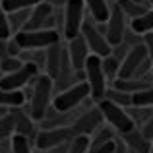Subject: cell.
<instances>
[{"instance_id": "39", "label": "cell", "mask_w": 153, "mask_h": 153, "mask_svg": "<svg viewBox=\"0 0 153 153\" xmlns=\"http://www.w3.org/2000/svg\"><path fill=\"white\" fill-rule=\"evenodd\" d=\"M2 76H4V72H2V70H0V79H2Z\"/></svg>"}, {"instance_id": "33", "label": "cell", "mask_w": 153, "mask_h": 153, "mask_svg": "<svg viewBox=\"0 0 153 153\" xmlns=\"http://www.w3.org/2000/svg\"><path fill=\"white\" fill-rule=\"evenodd\" d=\"M23 64L25 62H23L19 56H6V58H2V62H0V70H2L4 74H12V72L19 70Z\"/></svg>"}, {"instance_id": "42", "label": "cell", "mask_w": 153, "mask_h": 153, "mask_svg": "<svg viewBox=\"0 0 153 153\" xmlns=\"http://www.w3.org/2000/svg\"><path fill=\"white\" fill-rule=\"evenodd\" d=\"M151 153H153V146H151Z\"/></svg>"}, {"instance_id": "7", "label": "cell", "mask_w": 153, "mask_h": 153, "mask_svg": "<svg viewBox=\"0 0 153 153\" xmlns=\"http://www.w3.org/2000/svg\"><path fill=\"white\" fill-rule=\"evenodd\" d=\"M82 35H83V39H85L87 47H89L91 54H97V56H101V58H105V56H108L112 52V45L107 41V37H105V33L101 31L99 23H95L91 18H87L85 22H83Z\"/></svg>"}, {"instance_id": "19", "label": "cell", "mask_w": 153, "mask_h": 153, "mask_svg": "<svg viewBox=\"0 0 153 153\" xmlns=\"http://www.w3.org/2000/svg\"><path fill=\"white\" fill-rule=\"evenodd\" d=\"M130 29L136 31L138 35H142V37L147 35V33H153V6L143 16L132 19V22H130Z\"/></svg>"}, {"instance_id": "28", "label": "cell", "mask_w": 153, "mask_h": 153, "mask_svg": "<svg viewBox=\"0 0 153 153\" xmlns=\"http://www.w3.org/2000/svg\"><path fill=\"white\" fill-rule=\"evenodd\" d=\"M43 0H2V6L8 14L18 10H29V8H35L37 4H41Z\"/></svg>"}, {"instance_id": "43", "label": "cell", "mask_w": 153, "mask_h": 153, "mask_svg": "<svg viewBox=\"0 0 153 153\" xmlns=\"http://www.w3.org/2000/svg\"><path fill=\"white\" fill-rule=\"evenodd\" d=\"M0 62H2V58H0Z\"/></svg>"}, {"instance_id": "26", "label": "cell", "mask_w": 153, "mask_h": 153, "mask_svg": "<svg viewBox=\"0 0 153 153\" xmlns=\"http://www.w3.org/2000/svg\"><path fill=\"white\" fill-rule=\"evenodd\" d=\"M16 134V116L10 112L0 116V142L4 140H12V136Z\"/></svg>"}, {"instance_id": "40", "label": "cell", "mask_w": 153, "mask_h": 153, "mask_svg": "<svg viewBox=\"0 0 153 153\" xmlns=\"http://www.w3.org/2000/svg\"><path fill=\"white\" fill-rule=\"evenodd\" d=\"M149 4H151V6H153V0H149Z\"/></svg>"}, {"instance_id": "35", "label": "cell", "mask_w": 153, "mask_h": 153, "mask_svg": "<svg viewBox=\"0 0 153 153\" xmlns=\"http://www.w3.org/2000/svg\"><path fill=\"white\" fill-rule=\"evenodd\" d=\"M140 130H142V134L146 136V138L149 140V142H153V116H151L149 120H147L146 124H143L142 128H140Z\"/></svg>"}, {"instance_id": "6", "label": "cell", "mask_w": 153, "mask_h": 153, "mask_svg": "<svg viewBox=\"0 0 153 153\" xmlns=\"http://www.w3.org/2000/svg\"><path fill=\"white\" fill-rule=\"evenodd\" d=\"M64 23H62V35L66 41L82 35V27L85 22V2L83 0H66L64 6Z\"/></svg>"}, {"instance_id": "41", "label": "cell", "mask_w": 153, "mask_h": 153, "mask_svg": "<svg viewBox=\"0 0 153 153\" xmlns=\"http://www.w3.org/2000/svg\"><path fill=\"white\" fill-rule=\"evenodd\" d=\"M41 153H51V151H41Z\"/></svg>"}, {"instance_id": "12", "label": "cell", "mask_w": 153, "mask_h": 153, "mask_svg": "<svg viewBox=\"0 0 153 153\" xmlns=\"http://www.w3.org/2000/svg\"><path fill=\"white\" fill-rule=\"evenodd\" d=\"M149 58L147 56V49L146 45H138L134 47V49L128 51L126 58L122 60V64H120V72H118V78L120 79H128V78H134V74L140 70V66H142L146 60Z\"/></svg>"}, {"instance_id": "11", "label": "cell", "mask_w": 153, "mask_h": 153, "mask_svg": "<svg viewBox=\"0 0 153 153\" xmlns=\"http://www.w3.org/2000/svg\"><path fill=\"white\" fill-rule=\"evenodd\" d=\"M103 122H105V118H103L101 111H99V107L95 105V107L87 108L85 112H82V114L74 120V124H72L70 128H72L74 138L76 136H93L95 132L103 126Z\"/></svg>"}, {"instance_id": "5", "label": "cell", "mask_w": 153, "mask_h": 153, "mask_svg": "<svg viewBox=\"0 0 153 153\" xmlns=\"http://www.w3.org/2000/svg\"><path fill=\"white\" fill-rule=\"evenodd\" d=\"M97 107H99V111H101L105 122H107L108 126H112L118 134H128V132L136 130V124L132 122L130 114H128V111L124 107L108 101V99H101V101L97 103Z\"/></svg>"}, {"instance_id": "37", "label": "cell", "mask_w": 153, "mask_h": 153, "mask_svg": "<svg viewBox=\"0 0 153 153\" xmlns=\"http://www.w3.org/2000/svg\"><path fill=\"white\" fill-rule=\"evenodd\" d=\"M43 2H47V4H51V6H66V0H43Z\"/></svg>"}, {"instance_id": "3", "label": "cell", "mask_w": 153, "mask_h": 153, "mask_svg": "<svg viewBox=\"0 0 153 153\" xmlns=\"http://www.w3.org/2000/svg\"><path fill=\"white\" fill-rule=\"evenodd\" d=\"M83 72H85V82L91 89V99L99 103L101 99H105V93L108 89V79L103 72V58L97 54H89Z\"/></svg>"}, {"instance_id": "18", "label": "cell", "mask_w": 153, "mask_h": 153, "mask_svg": "<svg viewBox=\"0 0 153 153\" xmlns=\"http://www.w3.org/2000/svg\"><path fill=\"white\" fill-rule=\"evenodd\" d=\"M25 103H27V97L23 91H8L0 87V107L18 108V107H23Z\"/></svg>"}, {"instance_id": "27", "label": "cell", "mask_w": 153, "mask_h": 153, "mask_svg": "<svg viewBox=\"0 0 153 153\" xmlns=\"http://www.w3.org/2000/svg\"><path fill=\"white\" fill-rule=\"evenodd\" d=\"M120 64H122V62H120L118 58H114L112 54H108V56H105V58H103V72H105V76H107L108 82H114V79H118Z\"/></svg>"}, {"instance_id": "24", "label": "cell", "mask_w": 153, "mask_h": 153, "mask_svg": "<svg viewBox=\"0 0 153 153\" xmlns=\"http://www.w3.org/2000/svg\"><path fill=\"white\" fill-rule=\"evenodd\" d=\"M105 99H108V101L120 105V107H124V108L134 107V103H132V93L120 91V89H116V87H112V85L107 89V93H105Z\"/></svg>"}, {"instance_id": "13", "label": "cell", "mask_w": 153, "mask_h": 153, "mask_svg": "<svg viewBox=\"0 0 153 153\" xmlns=\"http://www.w3.org/2000/svg\"><path fill=\"white\" fill-rule=\"evenodd\" d=\"M66 52H68V56H70V62H72V66H74V70H83V66H85L87 58H89V54H91L83 35H78V37L70 39L68 45H66Z\"/></svg>"}, {"instance_id": "38", "label": "cell", "mask_w": 153, "mask_h": 153, "mask_svg": "<svg viewBox=\"0 0 153 153\" xmlns=\"http://www.w3.org/2000/svg\"><path fill=\"white\" fill-rule=\"evenodd\" d=\"M134 2H138V4H146V2H149V0H134Z\"/></svg>"}, {"instance_id": "23", "label": "cell", "mask_w": 153, "mask_h": 153, "mask_svg": "<svg viewBox=\"0 0 153 153\" xmlns=\"http://www.w3.org/2000/svg\"><path fill=\"white\" fill-rule=\"evenodd\" d=\"M31 10H33V8H29V10H18V12L8 14V18H10V27H12V35H16L18 31H22L23 27L27 25V22H29V18H31Z\"/></svg>"}, {"instance_id": "22", "label": "cell", "mask_w": 153, "mask_h": 153, "mask_svg": "<svg viewBox=\"0 0 153 153\" xmlns=\"http://www.w3.org/2000/svg\"><path fill=\"white\" fill-rule=\"evenodd\" d=\"M116 4L122 8L124 16L130 18V22L136 19V18H140V16H143L147 10H149L146 4H138V2H134V0H116Z\"/></svg>"}, {"instance_id": "29", "label": "cell", "mask_w": 153, "mask_h": 153, "mask_svg": "<svg viewBox=\"0 0 153 153\" xmlns=\"http://www.w3.org/2000/svg\"><path fill=\"white\" fill-rule=\"evenodd\" d=\"M12 153H33V143L27 136L14 134L12 136Z\"/></svg>"}, {"instance_id": "32", "label": "cell", "mask_w": 153, "mask_h": 153, "mask_svg": "<svg viewBox=\"0 0 153 153\" xmlns=\"http://www.w3.org/2000/svg\"><path fill=\"white\" fill-rule=\"evenodd\" d=\"M89 151V136H76L70 142L68 153H87Z\"/></svg>"}, {"instance_id": "10", "label": "cell", "mask_w": 153, "mask_h": 153, "mask_svg": "<svg viewBox=\"0 0 153 153\" xmlns=\"http://www.w3.org/2000/svg\"><path fill=\"white\" fill-rule=\"evenodd\" d=\"M74 138L72 128H49V130H39L35 134L33 146L39 151H52L54 147L70 142Z\"/></svg>"}, {"instance_id": "14", "label": "cell", "mask_w": 153, "mask_h": 153, "mask_svg": "<svg viewBox=\"0 0 153 153\" xmlns=\"http://www.w3.org/2000/svg\"><path fill=\"white\" fill-rule=\"evenodd\" d=\"M64 47L62 43H56V45H51L49 49L45 51V74L51 76L52 79L58 78L60 66H62V58H64Z\"/></svg>"}, {"instance_id": "30", "label": "cell", "mask_w": 153, "mask_h": 153, "mask_svg": "<svg viewBox=\"0 0 153 153\" xmlns=\"http://www.w3.org/2000/svg\"><path fill=\"white\" fill-rule=\"evenodd\" d=\"M132 103H134V107H153V85L134 93L132 95Z\"/></svg>"}, {"instance_id": "36", "label": "cell", "mask_w": 153, "mask_h": 153, "mask_svg": "<svg viewBox=\"0 0 153 153\" xmlns=\"http://www.w3.org/2000/svg\"><path fill=\"white\" fill-rule=\"evenodd\" d=\"M143 45H146V49H147V56H149V60L153 62V33L143 35Z\"/></svg>"}, {"instance_id": "34", "label": "cell", "mask_w": 153, "mask_h": 153, "mask_svg": "<svg viewBox=\"0 0 153 153\" xmlns=\"http://www.w3.org/2000/svg\"><path fill=\"white\" fill-rule=\"evenodd\" d=\"M114 140L108 142V143H105V146H99V147H89L87 153H116V142H114Z\"/></svg>"}, {"instance_id": "8", "label": "cell", "mask_w": 153, "mask_h": 153, "mask_svg": "<svg viewBox=\"0 0 153 153\" xmlns=\"http://www.w3.org/2000/svg\"><path fill=\"white\" fill-rule=\"evenodd\" d=\"M99 27H101V31L105 33L107 41L111 43L112 47L122 43L124 33L128 31V25H126V16H124L122 8L116 2L112 4V8H111V16H108L107 23H99Z\"/></svg>"}, {"instance_id": "17", "label": "cell", "mask_w": 153, "mask_h": 153, "mask_svg": "<svg viewBox=\"0 0 153 153\" xmlns=\"http://www.w3.org/2000/svg\"><path fill=\"white\" fill-rule=\"evenodd\" d=\"M83 2H85V8L89 12V18L95 23H107L112 8L108 4V0H83Z\"/></svg>"}, {"instance_id": "31", "label": "cell", "mask_w": 153, "mask_h": 153, "mask_svg": "<svg viewBox=\"0 0 153 153\" xmlns=\"http://www.w3.org/2000/svg\"><path fill=\"white\" fill-rule=\"evenodd\" d=\"M10 37H14L12 35V27H10V18H8V12L4 10L2 0H0V39L8 41Z\"/></svg>"}, {"instance_id": "1", "label": "cell", "mask_w": 153, "mask_h": 153, "mask_svg": "<svg viewBox=\"0 0 153 153\" xmlns=\"http://www.w3.org/2000/svg\"><path fill=\"white\" fill-rule=\"evenodd\" d=\"M52 93H54V79L47 74L45 76L39 74L37 78L33 79L31 91L25 95V97H29V105H27V107L23 105V108L33 116L35 122H41L47 116L49 108L52 107V99H54Z\"/></svg>"}, {"instance_id": "20", "label": "cell", "mask_w": 153, "mask_h": 153, "mask_svg": "<svg viewBox=\"0 0 153 153\" xmlns=\"http://www.w3.org/2000/svg\"><path fill=\"white\" fill-rule=\"evenodd\" d=\"M153 85V83L149 82H143V79H136V78H128V79H114L112 82V87H116V89H120V91H126V93H138V91H142V89H146V87H149Z\"/></svg>"}, {"instance_id": "9", "label": "cell", "mask_w": 153, "mask_h": 153, "mask_svg": "<svg viewBox=\"0 0 153 153\" xmlns=\"http://www.w3.org/2000/svg\"><path fill=\"white\" fill-rule=\"evenodd\" d=\"M39 76V68L33 62H25L19 70L12 72V74H4L0 79V87L8 91H22L25 85L33 83V79Z\"/></svg>"}, {"instance_id": "15", "label": "cell", "mask_w": 153, "mask_h": 153, "mask_svg": "<svg viewBox=\"0 0 153 153\" xmlns=\"http://www.w3.org/2000/svg\"><path fill=\"white\" fill-rule=\"evenodd\" d=\"M10 111H12V114L16 116V134L27 136V138L33 142V140H35V136H33V128H35V120H33V116H31L23 107L10 108Z\"/></svg>"}, {"instance_id": "21", "label": "cell", "mask_w": 153, "mask_h": 153, "mask_svg": "<svg viewBox=\"0 0 153 153\" xmlns=\"http://www.w3.org/2000/svg\"><path fill=\"white\" fill-rule=\"evenodd\" d=\"M116 138V130L112 126H103L99 128L97 132H95L93 136H89V147H99V146H105V143H108V142H112V140Z\"/></svg>"}, {"instance_id": "2", "label": "cell", "mask_w": 153, "mask_h": 153, "mask_svg": "<svg viewBox=\"0 0 153 153\" xmlns=\"http://www.w3.org/2000/svg\"><path fill=\"white\" fill-rule=\"evenodd\" d=\"M89 99H91V89L87 85V82H82L56 93L54 99H52V107L58 112H74L76 108L82 107L83 103H87Z\"/></svg>"}, {"instance_id": "16", "label": "cell", "mask_w": 153, "mask_h": 153, "mask_svg": "<svg viewBox=\"0 0 153 153\" xmlns=\"http://www.w3.org/2000/svg\"><path fill=\"white\" fill-rule=\"evenodd\" d=\"M120 136H122L124 143L128 146V149H132L134 153H151L153 142H149V140L142 134V130H140V128L128 132V134H120Z\"/></svg>"}, {"instance_id": "25", "label": "cell", "mask_w": 153, "mask_h": 153, "mask_svg": "<svg viewBox=\"0 0 153 153\" xmlns=\"http://www.w3.org/2000/svg\"><path fill=\"white\" fill-rule=\"evenodd\" d=\"M126 111H128V114H130L132 122L136 124V128H142L153 116V107H130V108H126Z\"/></svg>"}, {"instance_id": "4", "label": "cell", "mask_w": 153, "mask_h": 153, "mask_svg": "<svg viewBox=\"0 0 153 153\" xmlns=\"http://www.w3.org/2000/svg\"><path fill=\"white\" fill-rule=\"evenodd\" d=\"M18 45L23 51H45L51 45L60 43V33L56 29H35V31H18L14 35Z\"/></svg>"}]
</instances>
